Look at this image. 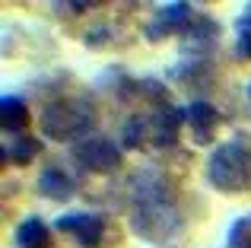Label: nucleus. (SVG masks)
<instances>
[{
	"label": "nucleus",
	"mask_w": 251,
	"mask_h": 248,
	"mask_svg": "<svg viewBox=\"0 0 251 248\" xmlns=\"http://www.w3.org/2000/svg\"><path fill=\"white\" fill-rule=\"evenodd\" d=\"M130 226L147 242H166L181 226L175 191L156 169H143L130 178Z\"/></svg>",
	"instance_id": "nucleus-1"
},
{
	"label": "nucleus",
	"mask_w": 251,
	"mask_h": 248,
	"mask_svg": "<svg viewBox=\"0 0 251 248\" xmlns=\"http://www.w3.org/2000/svg\"><path fill=\"white\" fill-rule=\"evenodd\" d=\"M207 175L216 191L226 194L251 191V147L242 140H229L216 147L207 162Z\"/></svg>",
	"instance_id": "nucleus-2"
},
{
	"label": "nucleus",
	"mask_w": 251,
	"mask_h": 248,
	"mask_svg": "<svg viewBox=\"0 0 251 248\" xmlns=\"http://www.w3.org/2000/svg\"><path fill=\"white\" fill-rule=\"evenodd\" d=\"M92 108L86 102H51L42 115V130L54 140H74L92 127Z\"/></svg>",
	"instance_id": "nucleus-3"
},
{
	"label": "nucleus",
	"mask_w": 251,
	"mask_h": 248,
	"mask_svg": "<svg viewBox=\"0 0 251 248\" xmlns=\"http://www.w3.org/2000/svg\"><path fill=\"white\" fill-rule=\"evenodd\" d=\"M74 156L80 159L83 169H89V172H111V169H118V162H121V149H118L111 140L99 137V134L83 137V140L74 147Z\"/></svg>",
	"instance_id": "nucleus-4"
},
{
	"label": "nucleus",
	"mask_w": 251,
	"mask_h": 248,
	"mask_svg": "<svg viewBox=\"0 0 251 248\" xmlns=\"http://www.w3.org/2000/svg\"><path fill=\"white\" fill-rule=\"evenodd\" d=\"M57 229H64V232H76L80 245L92 248V245H99V239H102L105 226H102V220L92 217V213H80V217H64V220H57Z\"/></svg>",
	"instance_id": "nucleus-5"
},
{
	"label": "nucleus",
	"mask_w": 251,
	"mask_h": 248,
	"mask_svg": "<svg viewBox=\"0 0 251 248\" xmlns=\"http://www.w3.org/2000/svg\"><path fill=\"white\" fill-rule=\"evenodd\" d=\"M38 188H42V194L51 198V200H70L74 198V181H70L61 169H45L42 178H38Z\"/></svg>",
	"instance_id": "nucleus-6"
},
{
	"label": "nucleus",
	"mask_w": 251,
	"mask_h": 248,
	"mask_svg": "<svg viewBox=\"0 0 251 248\" xmlns=\"http://www.w3.org/2000/svg\"><path fill=\"white\" fill-rule=\"evenodd\" d=\"M184 118H188V124L197 130V137H207L210 130L216 127L220 115H216V108L210 105V102H191V105L184 108Z\"/></svg>",
	"instance_id": "nucleus-7"
},
{
	"label": "nucleus",
	"mask_w": 251,
	"mask_h": 248,
	"mask_svg": "<svg viewBox=\"0 0 251 248\" xmlns=\"http://www.w3.org/2000/svg\"><path fill=\"white\" fill-rule=\"evenodd\" d=\"M16 242H19V248H51L48 226L42 220H25L16 229Z\"/></svg>",
	"instance_id": "nucleus-8"
},
{
	"label": "nucleus",
	"mask_w": 251,
	"mask_h": 248,
	"mask_svg": "<svg viewBox=\"0 0 251 248\" xmlns=\"http://www.w3.org/2000/svg\"><path fill=\"white\" fill-rule=\"evenodd\" d=\"M0 121H3V130L16 134V130H23L25 124H29V108L19 99H10V96H6V99L0 102Z\"/></svg>",
	"instance_id": "nucleus-9"
},
{
	"label": "nucleus",
	"mask_w": 251,
	"mask_h": 248,
	"mask_svg": "<svg viewBox=\"0 0 251 248\" xmlns=\"http://www.w3.org/2000/svg\"><path fill=\"white\" fill-rule=\"evenodd\" d=\"M184 118V112H159V118H156V130H159V134H156V140L159 143H172L175 140V130H178V121Z\"/></svg>",
	"instance_id": "nucleus-10"
},
{
	"label": "nucleus",
	"mask_w": 251,
	"mask_h": 248,
	"mask_svg": "<svg viewBox=\"0 0 251 248\" xmlns=\"http://www.w3.org/2000/svg\"><path fill=\"white\" fill-rule=\"evenodd\" d=\"M229 245H232V248H251V217H242L239 223L232 226Z\"/></svg>",
	"instance_id": "nucleus-11"
},
{
	"label": "nucleus",
	"mask_w": 251,
	"mask_h": 248,
	"mask_svg": "<svg viewBox=\"0 0 251 248\" xmlns=\"http://www.w3.org/2000/svg\"><path fill=\"white\" fill-rule=\"evenodd\" d=\"M35 153H38V143L35 140H19L16 147H10V159L19 162V166H25L29 159H35Z\"/></svg>",
	"instance_id": "nucleus-12"
},
{
	"label": "nucleus",
	"mask_w": 251,
	"mask_h": 248,
	"mask_svg": "<svg viewBox=\"0 0 251 248\" xmlns=\"http://www.w3.org/2000/svg\"><path fill=\"white\" fill-rule=\"evenodd\" d=\"M239 51L251 61V13L242 19V29H239Z\"/></svg>",
	"instance_id": "nucleus-13"
},
{
	"label": "nucleus",
	"mask_w": 251,
	"mask_h": 248,
	"mask_svg": "<svg viewBox=\"0 0 251 248\" xmlns=\"http://www.w3.org/2000/svg\"><path fill=\"white\" fill-rule=\"evenodd\" d=\"M140 130H143L140 121H130L127 127H124V147H137V143H140Z\"/></svg>",
	"instance_id": "nucleus-14"
}]
</instances>
